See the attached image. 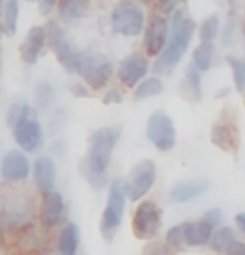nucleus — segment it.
I'll use <instances>...</instances> for the list:
<instances>
[{
	"label": "nucleus",
	"mask_w": 245,
	"mask_h": 255,
	"mask_svg": "<svg viewBox=\"0 0 245 255\" xmlns=\"http://www.w3.org/2000/svg\"><path fill=\"white\" fill-rule=\"evenodd\" d=\"M119 138H121V128L117 127H102L90 134L88 152L84 159V175L96 190H100L107 184V179H105L107 167H109Z\"/></svg>",
	"instance_id": "f257e3e1"
},
{
	"label": "nucleus",
	"mask_w": 245,
	"mask_h": 255,
	"mask_svg": "<svg viewBox=\"0 0 245 255\" xmlns=\"http://www.w3.org/2000/svg\"><path fill=\"white\" fill-rule=\"evenodd\" d=\"M195 33V21L192 17H186L184 12L174 10L170 19V37H167V44L163 52L159 54L157 62L154 64V71L159 75L170 73L176 65L180 64L184 54L188 50Z\"/></svg>",
	"instance_id": "f03ea898"
},
{
	"label": "nucleus",
	"mask_w": 245,
	"mask_h": 255,
	"mask_svg": "<svg viewBox=\"0 0 245 255\" xmlns=\"http://www.w3.org/2000/svg\"><path fill=\"white\" fill-rule=\"evenodd\" d=\"M125 205H127V192H125V182L123 180H113L107 190V204L103 209L102 221H100V230L105 240H111L117 229L123 223L125 215Z\"/></svg>",
	"instance_id": "7ed1b4c3"
},
{
	"label": "nucleus",
	"mask_w": 245,
	"mask_h": 255,
	"mask_svg": "<svg viewBox=\"0 0 245 255\" xmlns=\"http://www.w3.org/2000/svg\"><path fill=\"white\" fill-rule=\"evenodd\" d=\"M13 138L15 144L21 148V152H37L44 144V132L42 125L35 115V110L27 104L21 117L13 125Z\"/></svg>",
	"instance_id": "20e7f679"
},
{
	"label": "nucleus",
	"mask_w": 245,
	"mask_h": 255,
	"mask_svg": "<svg viewBox=\"0 0 245 255\" xmlns=\"http://www.w3.org/2000/svg\"><path fill=\"white\" fill-rule=\"evenodd\" d=\"M79 75L84 79V83L94 90L103 89L113 75V65L111 62L98 52H82L81 54V64H79Z\"/></svg>",
	"instance_id": "39448f33"
},
{
	"label": "nucleus",
	"mask_w": 245,
	"mask_h": 255,
	"mask_svg": "<svg viewBox=\"0 0 245 255\" xmlns=\"http://www.w3.org/2000/svg\"><path fill=\"white\" fill-rule=\"evenodd\" d=\"M146 17L142 8L132 0H121L111 13V27L113 31L125 37H136L144 31Z\"/></svg>",
	"instance_id": "423d86ee"
},
{
	"label": "nucleus",
	"mask_w": 245,
	"mask_h": 255,
	"mask_svg": "<svg viewBox=\"0 0 245 255\" xmlns=\"http://www.w3.org/2000/svg\"><path fill=\"white\" fill-rule=\"evenodd\" d=\"M46 31V42L50 44V48L56 52V58L58 62L64 65V69L67 73H77L79 71V64H81V54L82 52H77L73 48V44L69 42V38L65 37L64 29L50 21L48 25L44 27Z\"/></svg>",
	"instance_id": "0eeeda50"
},
{
	"label": "nucleus",
	"mask_w": 245,
	"mask_h": 255,
	"mask_svg": "<svg viewBox=\"0 0 245 255\" xmlns=\"http://www.w3.org/2000/svg\"><path fill=\"white\" fill-rule=\"evenodd\" d=\"M146 134H148V140L152 142L159 152H168L176 144V127L165 112H154L150 115Z\"/></svg>",
	"instance_id": "6e6552de"
},
{
	"label": "nucleus",
	"mask_w": 245,
	"mask_h": 255,
	"mask_svg": "<svg viewBox=\"0 0 245 255\" xmlns=\"http://www.w3.org/2000/svg\"><path fill=\"white\" fill-rule=\"evenodd\" d=\"M161 219H163L161 207L155 202L144 200L142 204H138L132 215V234L140 240L154 238L161 229Z\"/></svg>",
	"instance_id": "1a4fd4ad"
},
{
	"label": "nucleus",
	"mask_w": 245,
	"mask_h": 255,
	"mask_svg": "<svg viewBox=\"0 0 245 255\" xmlns=\"http://www.w3.org/2000/svg\"><path fill=\"white\" fill-rule=\"evenodd\" d=\"M155 177H157V169H155L154 161L144 159L138 165H134L132 171L129 173L127 180H125L127 198L132 200V202L142 200L144 196L152 190V186L155 184Z\"/></svg>",
	"instance_id": "9d476101"
},
{
	"label": "nucleus",
	"mask_w": 245,
	"mask_h": 255,
	"mask_svg": "<svg viewBox=\"0 0 245 255\" xmlns=\"http://www.w3.org/2000/svg\"><path fill=\"white\" fill-rule=\"evenodd\" d=\"M31 173V161L21 150H8L0 159V175L6 182L25 180Z\"/></svg>",
	"instance_id": "9b49d317"
},
{
	"label": "nucleus",
	"mask_w": 245,
	"mask_h": 255,
	"mask_svg": "<svg viewBox=\"0 0 245 255\" xmlns=\"http://www.w3.org/2000/svg\"><path fill=\"white\" fill-rule=\"evenodd\" d=\"M168 37V23L167 19L159 13H154L146 25V33H144V48L148 52V56H159L165 44H167Z\"/></svg>",
	"instance_id": "f8f14e48"
},
{
	"label": "nucleus",
	"mask_w": 245,
	"mask_h": 255,
	"mask_svg": "<svg viewBox=\"0 0 245 255\" xmlns=\"http://www.w3.org/2000/svg\"><path fill=\"white\" fill-rule=\"evenodd\" d=\"M150 71V65H148V60L142 54H132L129 56L123 64L119 65V71H117V77L119 81L129 87V89H134L142 79H146Z\"/></svg>",
	"instance_id": "ddd939ff"
},
{
	"label": "nucleus",
	"mask_w": 245,
	"mask_h": 255,
	"mask_svg": "<svg viewBox=\"0 0 245 255\" xmlns=\"http://www.w3.org/2000/svg\"><path fill=\"white\" fill-rule=\"evenodd\" d=\"M44 46H46V31H44V27L40 25L31 27L27 31L25 40L19 46L21 60L29 65L37 64L40 60V56H42V52H44Z\"/></svg>",
	"instance_id": "4468645a"
},
{
	"label": "nucleus",
	"mask_w": 245,
	"mask_h": 255,
	"mask_svg": "<svg viewBox=\"0 0 245 255\" xmlns=\"http://www.w3.org/2000/svg\"><path fill=\"white\" fill-rule=\"evenodd\" d=\"M209 180L207 179H195V180H182L176 182L170 192H168V200L172 204H188L195 198H199L201 194L209 190Z\"/></svg>",
	"instance_id": "2eb2a0df"
},
{
	"label": "nucleus",
	"mask_w": 245,
	"mask_h": 255,
	"mask_svg": "<svg viewBox=\"0 0 245 255\" xmlns=\"http://www.w3.org/2000/svg\"><path fill=\"white\" fill-rule=\"evenodd\" d=\"M33 179H35V184H37V190L46 196L54 192V186H56V163L52 157H46L42 155L39 157L35 163H33Z\"/></svg>",
	"instance_id": "dca6fc26"
},
{
	"label": "nucleus",
	"mask_w": 245,
	"mask_h": 255,
	"mask_svg": "<svg viewBox=\"0 0 245 255\" xmlns=\"http://www.w3.org/2000/svg\"><path fill=\"white\" fill-rule=\"evenodd\" d=\"M64 213H65L64 196L56 190L46 194L44 196V204H42V213H40L44 229H54L56 225H60V221L64 219Z\"/></svg>",
	"instance_id": "f3484780"
},
{
	"label": "nucleus",
	"mask_w": 245,
	"mask_h": 255,
	"mask_svg": "<svg viewBox=\"0 0 245 255\" xmlns=\"http://www.w3.org/2000/svg\"><path fill=\"white\" fill-rule=\"evenodd\" d=\"M215 227L211 223H207L205 219L197 221V223H186L184 229V244L188 246H207L211 240Z\"/></svg>",
	"instance_id": "a211bd4d"
},
{
	"label": "nucleus",
	"mask_w": 245,
	"mask_h": 255,
	"mask_svg": "<svg viewBox=\"0 0 245 255\" xmlns=\"http://www.w3.org/2000/svg\"><path fill=\"white\" fill-rule=\"evenodd\" d=\"M211 142L217 148H220L222 152H230L238 144L236 128L230 123H226V121H220L217 125H213V128H211Z\"/></svg>",
	"instance_id": "6ab92c4d"
},
{
	"label": "nucleus",
	"mask_w": 245,
	"mask_h": 255,
	"mask_svg": "<svg viewBox=\"0 0 245 255\" xmlns=\"http://www.w3.org/2000/svg\"><path fill=\"white\" fill-rule=\"evenodd\" d=\"M79 240H81L79 227L75 223H67L60 232V240H58L60 255H77Z\"/></svg>",
	"instance_id": "aec40b11"
},
{
	"label": "nucleus",
	"mask_w": 245,
	"mask_h": 255,
	"mask_svg": "<svg viewBox=\"0 0 245 255\" xmlns=\"http://www.w3.org/2000/svg\"><path fill=\"white\" fill-rule=\"evenodd\" d=\"M90 8V0H58V12L64 21H75Z\"/></svg>",
	"instance_id": "412c9836"
},
{
	"label": "nucleus",
	"mask_w": 245,
	"mask_h": 255,
	"mask_svg": "<svg viewBox=\"0 0 245 255\" xmlns=\"http://www.w3.org/2000/svg\"><path fill=\"white\" fill-rule=\"evenodd\" d=\"M2 25L8 35H15L17 31V17H19V0H4L2 6Z\"/></svg>",
	"instance_id": "4be33fe9"
},
{
	"label": "nucleus",
	"mask_w": 245,
	"mask_h": 255,
	"mask_svg": "<svg viewBox=\"0 0 245 255\" xmlns=\"http://www.w3.org/2000/svg\"><path fill=\"white\" fill-rule=\"evenodd\" d=\"M182 87H186V90L190 92V96H192L194 102L201 100V71L194 64H188V67H186Z\"/></svg>",
	"instance_id": "5701e85b"
},
{
	"label": "nucleus",
	"mask_w": 245,
	"mask_h": 255,
	"mask_svg": "<svg viewBox=\"0 0 245 255\" xmlns=\"http://www.w3.org/2000/svg\"><path fill=\"white\" fill-rule=\"evenodd\" d=\"M234 240H238V238H236V230H234L232 227H220V229L213 230L209 244H211V248H213L215 252L224 254Z\"/></svg>",
	"instance_id": "b1692460"
},
{
	"label": "nucleus",
	"mask_w": 245,
	"mask_h": 255,
	"mask_svg": "<svg viewBox=\"0 0 245 255\" xmlns=\"http://www.w3.org/2000/svg\"><path fill=\"white\" fill-rule=\"evenodd\" d=\"M163 92V81L159 77H148L138 83V87L134 90V98L144 100V98H154L157 94Z\"/></svg>",
	"instance_id": "393cba45"
},
{
	"label": "nucleus",
	"mask_w": 245,
	"mask_h": 255,
	"mask_svg": "<svg viewBox=\"0 0 245 255\" xmlns=\"http://www.w3.org/2000/svg\"><path fill=\"white\" fill-rule=\"evenodd\" d=\"M213 58H215V48H213V44H211V42H201L194 50L192 64L203 73V71H209V69H211Z\"/></svg>",
	"instance_id": "a878e982"
},
{
	"label": "nucleus",
	"mask_w": 245,
	"mask_h": 255,
	"mask_svg": "<svg viewBox=\"0 0 245 255\" xmlns=\"http://www.w3.org/2000/svg\"><path fill=\"white\" fill-rule=\"evenodd\" d=\"M33 100H35V106L39 110H48L54 100H56V90L52 87L48 81H40L35 87V92H33Z\"/></svg>",
	"instance_id": "bb28decb"
},
{
	"label": "nucleus",
	"mask_w": 245,
	"mask_h": 255,
	"mask_svg": "<svg viewBox=\"0 0 245 255\" xmlns=\"http://www.w3.org/2000/svg\"><path fill=\"white\" fill-rule=\"evenodd\" d=\"M220 31V21L217 15H209L199 25V38L201 42H213Z\"/></svg>",
	"instance_id": "cd10ccee"
},
{
	"label": "nucleus",
	"mask_w": 245,
	"mask_h": 255,
	"mask_svg": "<svg viewBox=\"0 0 245 255\" xmlns=\"http://www.w3.org/2000/svg\"><path fill=\"white\" fill-rule=\"evenodd\" d=\"M226 62L232 69V77H234V85L240 92H245V60L242 58H234V56H228Z\"/></svg>",
	"instance_id": "c85d7f7f"
},
{
	"label": "nucleus",
	"mask_w": 245,
	"mask_h": 255,
	"mask_svg": "<svg viewBox=\"0 0 245 255\" xmlns=\"http://www.w3.org/2000/svg\"><path fill=\"white\" fill-rule=\"evenodd\" d=\"M184 229H186V223L180 225H174L172 229H168L167 236H165V246L167 248H178L184 244Z\"/></svg>",
	"instance_id": "c756f323"
},
{
	"label": "nucleus",
	"mask_w": 245,
	"mask_h": 255,
	"mask_svg": "<svg viewBox=\"0 0 245 255\" xmlns=\"http://www.w3.org/2000/svg\"><path fill=\"white\" fill-rule=\"evenodd\" d=\"M27 102H12V106L8 108V117H6V123L10 125V127H13L15 125V121L21 117V114H23V110H25Z\"/></svg>",
	"instance_id": "7c9ffc66"
},
{
	"label": "nucleus",
	"mask_w": 245,
	"mask_h": 255,
	"mask_svg": "<svg viewBox=\"0 0 245 255\" xmlns=\"http://www.w3.org/2000/svg\"><path fill=\"white\" fill-rule=\"evenodd\" d=\"M182 0H157V6H159V12L161 13H172Z\"/></svg>",
	"instance_id": "2f4dec72"
},
{
	"label": "nucleus",
	"mask_w": 245,
	"mask_h": 255,
	"mask_svg": "<svg viewBox=\"0 0 245 255\" xmlns=\"http://www.w3.org/2000/svg\"><path fill=\"white\" fill-rule=\"evenodd\" d=\"M203 219H205L207 223H211L213 227H219L220 223H222V219H224V215H222V211L220 209H209L205 215H203Z\"/></svg>",
	"instance_id": "473e14b6"
},
{
	"label": "nucleus",
	"mask_w": 245,
	"mask_h": 255,
	"mask_svg": "<svg viewBox=\"0 0 245 255\" xmlns=\"http://www.w3.org/2000/svg\"><path fill=\"white\" fill-rule=\"evenodd\" d=\"M226 255H245V244L240 242V240H234L230 246H228V250L224 252Z\"/></svg>",
	"instance_id": "72a5a7b5"
},
{
	"label": "nucleus",
	"mask_w": 245,
	"mask_h": 255,
	"mask_svg": "<svg viewBox=\"0 0 245 255\" xmlns=\"http://www.w3.org/2000/svg\"><path fill=\"white\" fill-rule=\"evenodd\" d=\"M123 102V96L119 90H107V94L103 96V104H121Z\"/></svg>",
	"instance_id": "f704fd0d"
},
{
	"label": "nucleus",
	"mask_w": 245,
	"mask_h": 255,
	"mask_svg": "<svg viewBox=\"0 0 245 255\" xmlns=\"http://www.w3.org/2000/svg\"><path fill=\"white\" fill-rule=\"evenodd\" d=\"M39 4H40V12L50 13L54 10V6L58 4V0H39Z\"/></svg>",
	"instance_id": "c9c22d12"
},
{
	"label": "nucleus",
	"mask_w": 245,
	"mask_h": 255,
	"mask_svg": "<svg viewBox=\"0 0 245 255\" xmlns=\"http://www.w3.org/2000/svg\"><path fill=\"white\" fill-rule=\"evenodd\" d=\"M234 221H236V225H238V229L242 230V234L245 236V213H238L236 217H234Z\"/></svg>",
	"instance_id": "e433bc0d"
},
{
	"label": "nucleus",
	"mask_w": 245,
	"mask_h": 255,
	"mask_svg": "<svg viewBox=\"0 0 245 255\" xmlns=\"http://www.w3.org/2000/svg\"><path fill=\"white\" fill-rule=\"evenodd\" d=\"M150 255H168L167 246H154V250L150 252Z\"/></svg>",
	"instance_id": "4c0bfd02"
},
{
	"label": "nucleus",
	"mask_w": 245,
	"mask_h": 255,
	"mask_svg": "<svg viewBox=\"0 0 245 255\" xmlns=\"http://www.w3.org/2000/svg\"><path fill=\"white\" fill-rule=\"evenodd\" d=\"M81 87H82V85H73V94H75V96H86L88 92H86V90H82Z\"/></svg>",
	"instance_id": "58836bf2"
},
{
	"label": "nucleus",
	"mask_w": 245,
	"mask_h": 255,
	"mask_svg": "<svg viewBox=\"0 0 245 255\" xmlns=\"http://www.w3.org/2000/svg\"><path fill=\"white\" fill-rule=\"evenodd\" d=\"M144 4H152V2H154V0H142Z\"/></svg>",
	"instance_id": "ea45409f"
},
{
	"label": "nucleus",
	"mask_w": 245,
	"mask_h": 255,
	"mask_svg": "<svg viewBox=\"0 0 245 255\" xmlns=\"http://www.w3.org/2000/svg\"><path fill=\"white\" fill-rule=\"evenodd\" d=\"M2 6H4V0H0V13H2Z\"/></svg>",
	"instance_id": "a19ab883"
},
{
	"label": "nucleus",
	"mask_w": 245,
	"mask_h": 255,
	"mask_svg": "<svg viewBox=\"0 0 245 255\" xmlns=\"http://www.w3.org/2000/svg\"><path fill=\"white\" fill-rule=\"evenodd\" d=\"M0 37H2V25H0Z\"/></svg>",
	"instance_id": "79ce46f5"
},
{
	"label": "nucleus",
	"mask_w": 245,
	"mask_h": 255,
	"mask_svg": "<svg viewBox=\"0 0 245 255\" xmlns=\"http://www.w3.org/2000/svg\"><path fill=\"white\" fill-rule=\"evenodd\" d=\"M0 232H2V221H0Z\"/></svg>",
	"instance_id": "37998d69"
},
{
	"label": "nucleus",
	"mask_w": 245,
	"mask_h": 255,
	"mask_svg": "<svg viewBox=\"0 0 245 255\" xmlns=\"http://www.w3.org/2000/svg\"><path fill=\"white\" fill-rule=\"evenodd\" d=\"M27 2H35V0H27Z\"/></svg>",
	"instance_id": "c03bdc74"
},
{
	"label": "nucleus",
	"mask_w": 245,
	"mask_h": 255,
	"mask_svg": "<svg viewBox=\"0 0 245 255\" xmlns=\"http://www.w3.org/2000/svg\"><path fill=\"white\" fill-rule=\"evenodd\" d=\"M0 69H2V62H0Z\"/></svg>",
	"instance_id": "a18cd8bd"
}]
</instances>
